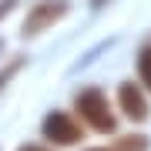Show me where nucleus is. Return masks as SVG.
<instances>
[{
    "mask_svg": "<svg viewBox=\"0 0 151 151\" xmlns=\"http://www.w3.org/2000/svg\"><path fill=\"white\" fill-rule=\"evenodd\" d=\"M24 64H27V57H24V54H17L14 60H7V64L0 67V91H4V87H7V84H10L14 77L24 70Z\"/></svg>",
    "mask_w": 151,
    "mask_h": 151,
    "instance_id": "7",
    "label": "nucleus"
},
{
    "mask_svg": "<svg viewBox=\"0 0 151 151\" xmlns=\"http://www.w3.org/2000/svg\"><path fill=\"white\" fill-rule=\"evenodd\" d=\"M14 7H17V0H0V20H4V17L10 14Z\"/></svg>",
    "mask_w": 151,
    "mask_h": 151,
    "instance_id": "9",
    "label": "nucleus"
},
{
    "mask_svg": "<svg viewBox=\"0 0 151 151\" xmlns=\"http://www.w3.org/2000/svg\"><path fill=\"white\" fill-rule=\"evenodd\" d=\"M134 67H138V81L148 87V94H151V37L138 47V57H134Z\"/></svg>",
    "mask_w": 151,
    "mask_h": 151,
    "instance_id": "6",
    "label": "nucleus"
},
{
    "mask_svg": "<svg viewBox=\"0 0 151 151\" xmlns=\"http://www.w3.org/2000/svg\"><path fill=\"white\" fill-rule=\"evenodd\" d=\"M74 114L87 124V131L94 134H118V114H114V104L108 101L104 87L87 84L74 94Z\"/></svg>",
    "mask_w": 151,
    "mask_h": 151,
    "instance_id": "1",
    "label": "nucleus"
},
{
    "mask_svg": "<svg viewBox=\"0 0 151 151\" xmlns=\"http://www.w3.org/2000/svg\"><path fill=\"white\" fill-rule=\"evenodd\" d=\"M17 151H57V148L50 145V141H47V145H40V141H24Z\"/></svg>",
    "mask_w": 151,
    "mask_h": 151,
    "instance_id": "8",
    "label": "nucleus"
},
{
    "mask_svg": "<svg viewBox=\"0 0 151 151\" xmlns=\"http://www.w3.org/2000/svg\"><path fill=\"white\" fill-rule=\"evenodd\" d=\"M40 134L54 148H74L87 138V124L70 111H47L40 121Z\"/></svg>",
    "mask_w": 151,
    "mask_h": 151,
    "instance_id": "2",
    "label": "nucleus"
},
{
    "mask_svg": "<svg viewBox=\"0 0 151 151\" xmlns=\"http://www.w3.org/2000/svg\"><path fill=\"white\" fill-rule=\"evenodd\" d=\"M67 14H70V0H40V4H34L30 10H27V17H24L20 37L24 40L40 37L44 30H50L54 24H60Z\"/></svg>",
    "mask_w": 151,
    "mask_h": 151,
    "instance_id": "3",
    "label": "nucleus"
},
{
    "mask_svg": "<svg viewBox=\"0 0 151 151\" xmlns=\"http://www.w3.org/2000/svg\"><path fill=\"white\" fill-rule=\"evenodd\" d=\"M111 151H151V138L141 134V131H131V134H114Z\"/></svg>",
    "mask_w": 151,
    "mask_h": 151,
    "instance_id": "5",
    "label": "nucleus"
},
{
    "mask_svg": "<svg viewBox=\"0 0 151 151\" xmlns=\"http://www.w3.org/2000/svg\"><path fill=\"white\" fill-rule=\"evenodd\" d=\"M148 87L141 81H121L118 91H114V104H118V111L128 118L131 124H145L151 118V101H148Z\"/></svg>",
    "mask_w": 151,
    "mask_h": 151,
    "instance_id": "4",
    "label": "nucleus"
},
{
    "mask_svg": "<svg viewBox=\"0 0 151 151\" xmlns=\"http://www.w3.org/2000/svg\"><path fill=\"white\" fill-rule=\"evenodd\" d=\"M84 151H111V148H84Z\"/></svg>",
    "mask_w": 151,
    "mask_h": 151,
    "instance_id": "11",
    "label": "nucleus"
},
{
    "mask_svg": "<svg viewBox=\"0 0 151 151\" xmlns=\"http://www.w3.org/2000/svg\"><path fill=\"white\" fill-rule=\"evenodd\" d=\"M0 47H4V40H0Z\"/></svg>",
    "mask_w": 151,
    "mask_h": 151,
    "instance_id": "12",
    "label": "nucleus"
},
{
    "mask_svg": "<svg viewBox=\"0 0 151 151\" xmlns=\"http://www.w3.org/2000/svg\"><path fill=\"white\" fill-rule=\"evenodd\" d=\"M104 4H111V0H91V7H104Z\"/></svg>",
    "mask_w": 151,
    "mask_h": 151,
    "instance_id": "10",
    "label": "nucleus"
}]
</instances>
